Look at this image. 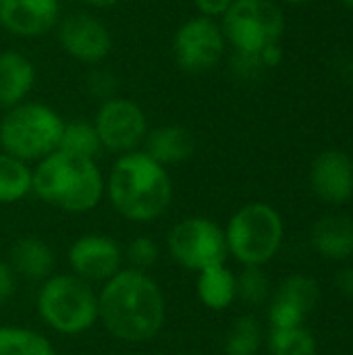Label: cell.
I'll use <instances>...</instances> for the list:
<instances>
[{
	"mask_svg": "<svg viewBox=\"0 0 353 355\" xmlns=\"http://www.w3.org/2000/svg\"><path fill=\"white\" fill-rule=\"evenodd\" d=\"M221 19L225 40L235 52L260 54L285 33V15L275 0H235Z\"/></svg>",
	"mask_w": 353,
	"mask_h": 355,
	"instance_id": "52a82bcc",
	"label": "cell"
},
{
	"mask_svg": "<svg viewBox=\"0 0 353 355\" xmlns=\"http://www.w3.org/2000/svg\"><path fill=\"white\" fill-rule=\"evenodd\" d=\"M169 256L185 270L202 272L227 262L229 250L225 229L206 216H187L166 233Z\"/></svg>",
	"mask_w": 353,
	"mask_h": 355,
	"instance_id": "ba28073f",
	"label": "cell"
},
{
	"mask_svg": "<svg viewBox=\"0 0 353 355\" xmlns=\"http://www.w3.org/2000/svg\"><path fill=\"white\" fill-rule=\"evenodd\" d=\"M229 67L239 81H254L266 71V67L260 60V54H246V52H235L231 56Z\"/></svg>",
	"mask_w": 353,
	"mask_h": 355,
	"instance_id": "f1b7e54d",
	"label": "cell"
},
{
	"mask_svg": "<svg viewBox=\"0 0 353 355\" xmlns=\"http://www.w3.org/2000/svg\"><path fill=\"white\" fill-rule=\"evenodd\" d=\"M339 2H341L343 6H347V8H352L353 10V0H339Z\"/></svg>",
	"mask_w": 353,
	"mask_h": 355,
	"instance_id": "8d00e7d4",
	"label": "cell"
},
{
	"mask_svg": "<svg viewBox=\"0 0 353 355\" xmlns=\"http://www.w3.org/2000/svg\"><path fill=\"white\" fill-rule=\"evenodd\" d=\"M6 262L10 264L19 279L42 283L54 275L56 256L54 250L44 239L35 235H25L10 245Z\"/></svg>",
	"mask_w": 353,
	"mask_h": 355,
	"instance_id": "e0dca14e",
	"label": "cell"
},
{
	"mask_svg": "<svg viewBox=\"0 0 353 355\" xmlns=\"http://www.w3.org/2000/svg\"><path fill=\"white\" fill-rule=\"evenodd\" d=\"M335 289L339 295L353 300V268H341L335 275Z\"/></svg>",
	"mask_w": 353,
	"mask_h": 355,
	"instance_id": "d6a6232c",
	"label": "cell"
},
{
	"mask_svg": "<svg viewBox=\"0 0 353 355\" xmlns=\"http://www.w3.org/2000/svg\"><path fill=\"white\" fill-rule=\"evenodd\" d=\"M279 2H285V4H293V6H302V4H308L312 0H279Z\"/></svg>",
	"mask_w": 353,
	"mask_h": 355,
	"instance_id": "d590c367",
	"label": "cell"
},
{
	"mask_svg": "<svg viewBox=\"0 0 353 355\" xmlns=\"http://www.w3.org/2000/svg\"><path fill=\"white\" fill-rule=\"evenodd\" d=\"M196 295L204 308L212 312H225L237 300V277L227 264L210 266L198 272Z\"/></svg>",
	"mask_w": 353,
	"mask_h": 355,
	"instance_id": "d6986e66",
	"label": "cell"
},
{
	"mask_svg": "<svg viewBox=\"0 0 353 355\" xmlns=\"http://www.w3.org/2000/svg\"><path fill=\"white\" fill-rule=\"evenodd\" d=\"M83 2L92 8H112V6L121 4L123 0H83Z\"/></svg>",
	"mask_w": 353,
	"mask_h": 355,
	"instance_id": "e575fe53",
	"label": "cell"
},
{
	"mask_svg": "<svg viewBox=\"0 0 353 355\" xmlns=\"http://www.w3.org/2000/svg\"><path fill=\"white\" fill-rule=\"evenodd\" d=\"M173 179L169 168L135 150L117 160L106 177V191L112 210L129 223H154L173 204Z\"/></svg>",
	"mask_w": 353,
	"mask_h": 355,
	"instance_id": "7a4b0ae2",
	"label": "cell"
},
{
	"mask_svg": "<svg viewBox=\"0 0 353 355\" xmlns=\"http://www.w3.org/2000/svg\"><path fill=\"white\" fill-rule=\"evenodd\" d=\"M123 256H125V264L129 268L148 272L158 262L160 248L150 235H137L127 243V248H123Z\"/></svg>",
	"mask_w": 353,
	"mask_h": 355,
	"instance_id": "4316f807",
	"label": "cell"
},
{
	"mask_svg": "<svg viewBox=\"0 0 353 355\" xmlns=\"http://www.w3.org/2000/svg\"><path fill=\"white\" fill-rule=\"evenodd\" d=\"M40 320L58 335L75 337L98 324V293L75 275H52L35 295Z\"/></svg>",
	"mask_w": 353,
	"mask_h": 355,
	"instance_id": "277c9868",
	"label": "cell"
},
{
	"mask_svg": "<svg viewBox=\"0 0 353 355\" xmlns=\"http://www.w3.org/2000/svg\"><path fill=\"white\" fill-rule=\"evenodd\" d=\"M310 185L325 204H345L353 198V160L341 150L318 154L310 168Z\"/></svg>",
	"mask_w": 353,
	"mask_h": 355,
	"instance_id": "5bb4252c",
	"label": "cell"
},
{
	"mask_svg": "<svg viewBox=\"0 0 353 355\" xmlns=\"http://www.w3.org/2000/svg\"><path fill=\"white\" fill-rule=\"evenodd\" d=\"M268 352L270 355H316L318 345L314 335L306 327L270 329Z\"/></svg>",
	"mask_w": 353,
	"mask_h": 355,
	"instance_id": "cb8c5ba5",
	"label": "cell"
},
{
	"mask_svg": "<svg viewBox=\"0 0 353 355\" xmlns=\"http://www.w3.org/2000/svg\"><path fill=\"white\" fill-rule=\"evenodd\" d=\"M64 121L48 104L23 102L4 110L0 119V152L27 164L40 162L58 150Z\"/></svg>",
	"mask_w": 353,
	"mask_h": 355,
	"instance_id": "5b68a950",
	"label": "cell"
},
{
	"mask_svg": "<svg viewBox=\"0 0 353 355\" xmlns=\"http://www.w3.org/2000/svg\"><path fill=\"white\" fill-rule=\"evenodd\" d=\"M60 48L83 64H100L112 50L110 29L94 15L77 10L67 15L56 25Z\"/></svg>",
	"mask_w": 353,
	"mask_h": 355,
	"instance_id": "7c38bea8",
	"label": "cell"
},
{
	"mask_svg": "<svg viewBox=\"0 0 353 355\" xmlns=\"http://www.w3.org/2000/svg\"><path fill=\"white\" fill-rule=\"evenodd\" d=\"M71 275L85 283H106L121 268H125L123 248L117 239L102 233H87L77 237L67 252Z\"/></svg>",
	"mask_w": 353,
	"mask_h": 355,
	"instance_id": "8fae6325",
	"label": "cell"
},
{
	"mask_svg": "<svg viewBox=\"0 0 353 355\" xmlns=\"http://www.w3.org/2000/svg\"><path fill=\"white\" fill-rule=\"evenodd\" d=\"M33 168L31 164L0 152V204H17L31 196Z\"/></svg>",
	"mask_w": 353,
	"mask_h": 355,
	"instance_id": "ffe728a7",
	"label": "cell"
},
{
	"mask_svg": "<svg viewBox=\"0 0 353 355\" xmlns=\"http://www.w3.org/2000/svg\"><path fill=\"white\" fill-rule=\"evenodd\" d=\"M312 248L327 260L341 262L353 256V218L347 214L320 216L310 233Z\"/></svg>",
	"mask_w": 353,
	"mask_h": 355,
	"instance_id": "ac0fdd59",
	"label": "cell"
},
{
	"mask_svg": "<svg viewBox=\"0 0 353 355\" xmlns=\"http://www.w3.org/2000/svg\"><path fill=\"white\" fill-rule=\"evenodd\" d=\"M260 60L266 69H273V67H279L281 60H283V48H281V42L279 44H270L266 46L262 52H260Z\"/></svg>",
	"mask_w": 353,
	"mask_h": 355,
	"instance_id": "836d02e7",
	"label": "cell"
},
{
	"mask_svg": "<svg viewBox=\"0 0 353 355\" xmlns=\"http://www.w3.org/2000/svg\"><path fill=\"white\" fill-rule=\"evenodd\" d=\"M277 295L289 300L291 304H295L300 310H304L306 314H310L316 306H318V300H320V287L316 283V279L308 277V275H291L287 277Z\"/></svg>",
	"mask_w": 353,
	"mask_h": 355,
	"instance_id": "d4e9b609",
	"label": "cell"
},
{
	"mask_svg": "<svg viewBox=\"0 0 353 355\" xmlns=\"http://www.w3.org/2000/svg\"><path fill=\"white\" fill-rule=\"evenodd\" d=\"M37 79L35 64L19 50L0 52V110H10L33 92Z\"/></svg>",
	"mask_w": 353,
	"mask_h": 355,
	"instance_id": "9a60e30c",
	"label": "cell"
},
{
	"mask_svg": "<svg viewBox=\"0 0 353 355\" xmlns=\"http://www.w3.org/2000/svg\"><path fill=\"white\" fill-rule=\"evenodd\" d=\"M87 92L98 98L100 102L108 100V98H114L117 96V89H119V79L108 71V69H94L89 75H87Z\"/></svg>",
	"mask_w": 353,
	"mask_h": 355,
	"instance_id": "f546056e",
	"label": "cell"
},
{
	"mask_svg": "<svg viewBox=\"0 0 353 355\" xmlns=\"http://www.w3.org/2000/svg\"><path fill=\"white\" fill-rule=\"evenodd\" d=\"M17 281L19 277L15 275L10 264L0 258V306L12 300V295L17 293Z\"/></svg>",
	"mask_w": 353,
	"mask_h": 355,
	"instance_id": "4dcf8cb0",
	"label": "cell"
},
{
	"mask_svg": "<svg viewBox=\"0 0 353 355\" xmlns=\"http://www.w3.org/2000/svg\"><path fill=\"white\" fill-rule=\"evenodd\" d=\"M92 123L98 131L102 150L117 156L141 150V144L150 131L144 108L121 96L100 102Z\"/></svg>",
	"mask_w": 353,
	"mask_h": 355,
	"instance_id": "9c48e42d",
	"label": "cell"
},
{
	"mask_svg": "<svg viewBox=\"0 0 353 355\" xmlns=\"http://www.w3.org/2000/svg\"><path fill=\"white\" fill-rule=\"evenodd\" d=\"M58 150L67 152V154H73V156L96 160L98 154L102 152V144H100V137H98V131H96L94 123L83 121V119L69 121V123L64 121Z\"/></svg>",
	"mask_w": 353,
	"mask_h": 355,
	"instance_id": "7402d4cb",
	"label": "cell"
},
{
	"mask_svg": "<svg viewBox=\"0 0 353 355\" xmlns=\"http://www.w3.org/2000/svg\"><path fill=\"white\" fill-rule=\"evenodd\" d=\"M235 0H193L198 12L208 19H218L223 17Z\"/></svg>",
	"mask_w": 353,
	"mask_h": 355,
	"instance_id": "1f68e13d",
	"label": "cell"
},
{
	"mask_svg": "<svg viewBox=\"0 0 353 355\" xmlns=\"http://www.w3.org/2000/svg\"><path fill=\"white\" fill-rule=\"evenodd\" d=\"M141 150L164 168L187 162L196 152V137L183 125H160L148 131Z\"/></svg>",
	"mask_w": 353,
	"mask_h": 355,
	"instance_id": "2e32d148",
	"label": "cell"
},
{
	"mask_svg": "<svg viewBox=\"0 0 353 355\" xmlns=\"http://www.w3.org/2000/svg\"><path fill=\"white\" fill-rule=\"evenodd\" d=\"M60 21V0H0V27L15 37H42Z\"/></svg>",
	"mask_w": 353,
	"mask_h": 355,
	"instance_id": "4fadbf2b",
	"label": "cell"
},
{
	"mask_svg": "<svg viewBox=\"0 0 353 355\" xmlns=\"http://www.w3.org/2000/svg\"><path fill=\"white\" fill-rule=\"evenodd\" d=\"M106 191V177L92 158L52 152L33 166L31 193L67 214H85L100 206Z\"/></svg>",
	"mask_w": 353,
	"mask_h": 355,
	"instance_id": "3957f363",
	"label": "cell"
},
{
	"mask_svg": "<svg viewBox=\"0 0 353 355\" xmlns=\"http://www.w3.org/2000/svg\"><path fill=\"white\" fill-rule=\"evenodd\" d=\"M262 327L252 316H239L233 320L225 337V355H256L262 347Z\"/></svg>",
	"mask_w": 353,
	"mask_h": 355,
	"instance_id": "603a6c76",
	"label": "cell"
},
{
	"mask_svg": "<svg viewBox=\"0 0 353 355\" xmlns=\"http://www.w3.org/2000/svg\"><path fill=\"white\" fill-rule=\"evenodd\" d=\"M285 223L279 210L266 202L243 204L225 227L229 256L241 266H264L281 250Z\"/></svg>",
	"mask_w": 353,
	"mask_h": 355,
	"instance_id": "8992f818",
	"label": "cell"
},
{
	"mask_svg": "<svg viewBox=\"0 0 353 355\" xmlns=\"http://www.w3.org/2000/svg\"><path fill=\"white\" fill-rule=\"evenodd\" d=\"M0 355H56V347L33 329L0 327Z\"/></svg>",
	"mask_w": 353,
	"mask_h": 355,
	"instance_id": "44dd1931",
	"label": "cell"
},
{
	"mask_svg": "<svg viewBox=\"0 0 353 355\" xmlns=\"http://www.w3.org/2000/svg\"><path fill=\"white\" fill-rule=\"evenodd\" d=\"M164 320V293L144 270L125 266L98 291V322L121 343L141 345L156 339Z\"/></svg>",
	"mask_w": 353,
	"mask_h": 355,
	"instance_id": "6da1fadb",
	"label": "cell"
},
{
	"mask_svg": "<svg viewBox=\"0 0 353 355\" xmlns=\"http://www.w3.org/2000/svg\"><path fill=\"white\" fill-rule=\"evenodd\" d=\"M270 297V281L262 266H243L237 275V300L256 308L266 304Z\"/></svg>",
	"mask_w": 353,
	"mask_h": 355,
	"instance_id": "484cf974",
	"label": "cell"
},
{
	"mask_svg": "<svg viewBox=\"0 0 353 355\" xmlns=\"http://www.w3.org/2000/svg\"><path fill=\"white\" fill-rule=\"evenodd\" d=\"M308 318V314L304 310H300L295 304H291L289 300L281 297L275 293V297L268 304V322L270 329H295V327H304V320Z\"/></svg>",
	"mask_w": 353,
	"mask_h": 355,
	"instance_id": "83f0119b",
	"label": "cell"
},
{
	"mask_svg": "<svg viewBox=\"0 0 353 355\" xmlns=\"http://www.w3.org/2000/svg\"><path fill=\"white\" fill-rule=\"evenodd\" d=\"M227 40L216 19L191 17L173 35V56L183 73L198 75L212 71L225 56Z\"/></svg>",
	"mask_w": 353,
	"mask_h": 355,
	"instance_id": "30bf717a",
	"label": "cell"
}]
</instances>
